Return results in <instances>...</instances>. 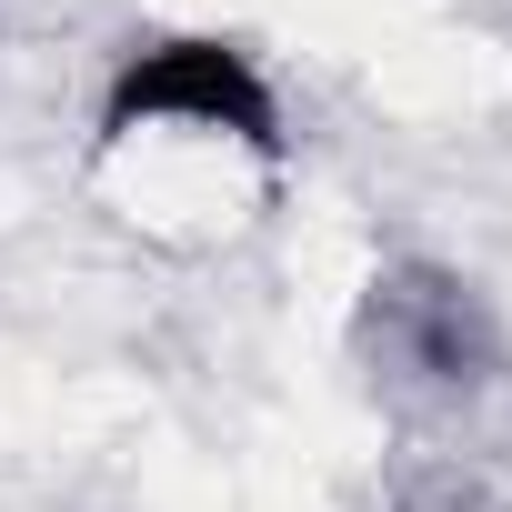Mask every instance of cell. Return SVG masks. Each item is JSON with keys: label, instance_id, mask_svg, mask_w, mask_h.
I'll return each mask as SVG.
<instances>
[{"label": "cell", "instance_id": "6da1fadb", "mask_svg": "<svg viewBox=\"0 0 512 512\" xmlns=\"http://www.w3.org/2000/svg\"><path fill=\"white\" fill-rule=\"evenodd\" d=\"M221 141L241 161H282L292 131H282V91L272 71L251 61L241 41L221 31H161V41H131L101 81V151H131V141Z\"/></svg>", "mask_w": 512, "mask_h": 512}, {"label": "cell", "instance_id": "7a4b0ae2", "mask_svg": "<svg viewBox=\"0 0 512 512\" xmlns=\"http://www.w3.org/2000/svg\"><path fill=\"white\" fill-rule=\"evenodd\" d=\"M352 342H362L372 372H392L412 392H442V402L492 392L502 362H512L492 292L472 272H452V262H392V272H372V292L352 312Z\"/></svg>", "mask_w": 512, "mask_h": 512}, {"label": "cell", "instance_id": "3957f363", "mask_svg": "<svg viewBox=\"0 0 512 512\" xmlns=\"http://www.w3.org/2000/svg\"><path fill=\"white\" fill-rule=\"evenodd\" d=\"M392 512H512V502H502V482L482 462L432 452V462H402L392 472Z\"/></svg>", "mask_w": 512, "mask_h": 512}]
</instances>
